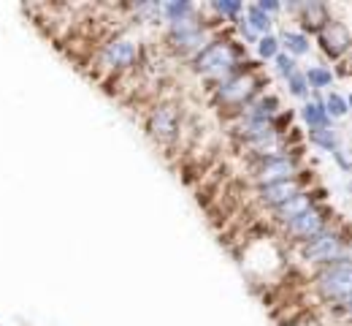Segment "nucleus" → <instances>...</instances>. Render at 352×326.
<instances>
[{"mask_svg":"<svg viewBox=\"0 0 352 326\" xmlns=\"http://www.w3.org/2000/svg\"><path fill=\"white\" fill-rule=\"evenodd\" d=\"M274 68H276V74H279V77H285V79H287L290 74H296V71H298V68H296V60H293L290 54H285V52H279V54L274 57Z\"/></svg>","mask_w":352,"mask_h":326,"instance_id":"nucleus-22","label":"nucleus"},{"mask_svg":"<svg viewBox=\"0 0 352 326\" xmlns=\"http://www.w3.org/2000/svg\"><path fill=\"white\" fill-rule=\"evenodd\" d=\"M296 193H301V180L298 177H290V180H282V183H271V185L258 187V198L265 207H279L285 204L287 198H293Z\"/></svg>","mask_w":352,"mask_h":326,"instance_id":"nucleus-10","label":"nucleus"},{"mask_svg":"<svg viewBox=\"0 0 352 326\" xmlns=\"http://www.w3.org/2000/svg\"><path fill=\"white\" fill-rule=\"evenodd\" d=\"M309 141L311 144H317V147H322L325 152H333V150H339L342 147V136H339V131L336 128H317V131H311L309 134Z\"/></svg>","mask_w":352,"mask_h":326,"instance_id":"nucleus-17","label":"nucleus"},{"mask_svg":"<svg viewBox=\"0 0 352 326\" xmlns=\"http://www.w3.org/2000/svg\"><path fill=\"white\" fill-rule=\"evenodd\" d=\"M279 47H285L290 57H296V54H307L309 49H311V41H309V36L304 30H285Z\"/></svg>","mask_w":352,"mask_h":326,"instance_id":"nucleus-14","label":"nucleus"},{"mask_svg":"<svg viewBox=\"0 0 352 326\" xmlns=\"http://www.w3.org/2000/svg\"><path fill=\"white\" fill-rule=\"evenodd\" d=\"M301 256L304 261L311 264H333V261H342V258H350V250H347V239L339 236L336 232H320L317 236H311L307 242H301Z\"/></svg>","mask_w":352,"mask_h":326,"instance_id":"nucleus-3","label":"nucleus"},{"mask_svg":"<svg viewBox=\"0 0 352 326\" xmlns=\"http://www.w3.org/2000/svg\"><path fill=\"white\" fill-rule=\"evenodd\" d=\"M255 44H258V54H261L263 60H274V57L279 54V39H276V36H271V33L261 36Z\"/></svg>","mask_w":352,"mask_h":326,"instance_id":"nucleus-20","label":"nucleus"},{"mask_svg":"<svg viewBox=\"0 0 352 326\" xmlns=\"http://www.w3.org/2000/svg\"><path fill=\"white\" fill-rule=\"evenodd\" d=\"M168 41L174 44L179 52H198L209 44V33L201 22L195 19H182V22H171L168 25Z\"/></svg>","mask_w":352,"mask_h":326,"instance_id":"nucleus-6","label":"nucleus"},{"mask_svg":"<svg viewBox=\"0 0 352 326\" xmlns=\"http://www.w3.org/2000/svg\"><path fill=\"white\" fill-rule=\"evenodd\" d=\"M314 207V198L309 196V193H296L293 198H287L285 204H279V207H274V215H276V221L285 226L287 221H293V218H298L301 212H307V210H311Z\"/></svg>","mask_w":352,"mask_h":326,"instance_id":"nucleus-12","label":"nucleus"},{"mask_svg":"<svg viewBox=\"0 0 352 326\" xmlns=\"http://www.w3.org/2000/svg\"><path fill=\"white\" fill-rule=\"evenodd\" d=\"M261 88H263V79H258L255 74H236L230 79H222L217 82V101H222L225 106H247L252 103L258 95H261Z\"/></svg>","mask_w":352,"mask_h":326,"instance_id":"nucleus-4","label":"nucleus"},{"mask_svg":"<svg viewBox=\"0 0 352 326\" xmlns=\"http://www.w3.org/2000/svg\"><path fill=\"white\" fill-rule=\"evenodd\" d=\"M331 155H333V161L339 163V169H342V172H350V155H347V150H344V147L333 150Z\"/></svg>","mask_w":352,"mask_h":326,"instance_id":"nucleus-24","label":"nucleus"},{"mask_svg":"<svg viewBox=\"0 0 352 326\" xmlns=\"http://www.w3.org/2000/svg\"><path fill=\"white\" fill-rule=\"evenodd\" d=\"M160 14L171 22H182V19H192L195 14V6L187 3V0H171V3H160Z\"/></svg>","mask_w":352,"mask_h":326,"instance_id":"nucleus-15","label":"nucleus"},{"mask_svg":"<svg viewBox=\"0 0 352 326\" xmlns=\"http://www.w3.org/2000/svg\"><path fill=\"white\" fill-rule=\"evenodd\" d=\"M244 14H247V17H244L247 28H250V30H252L258 39H261V36H265V33L271 30V25H274V19H271L268 14H263L258 6H247V8H244Z\"/></svg>","mask_w":352,"mask_h":326,"instance_id":"nucleus-16","label":"nucleus"},{"mask_svg":"<svg viewBox=\"0 0 352 326\" xmlns=\"http://www.w3.org/2000/svg\"><path fill=\"white\" fill-rule=\"evenodd\" d=\"M350 258H342V261H333V264L322 267V272L317 275V288L328 302L339 305V310H347V305H350Z\"/></svg>","mask_w":352,"mask_h":326,"instance_id":"nucleus-2","label":"nucleus"},{"mask_svg":"<svg viewBox=\"0 0 352 326\" xmlns=\"http://www.w3.org/2000/svg\"><path fill=\"white\" fill-rule=\"evenodd\" d=\"M304 79H307L309 88L322 90V88H331L333 85V71L328 65H311V68L304 71Z\"/></svg>","mask_w":352,"mask_h":326,"instance_id":"nucleus-18","label":"nucleus"},{"mask_svg":"<svg viewBox=\"0 0 352 326\" xmlns=\"http://www.w3.org/2000/svg\"><path fill=\"white\" fill-rule=\"evenodd\" d=\"M320 47L325 54H331L333 60L342 57L347 49H350V33L342 22H328L322 30H320Z\"/></svg>","mask_w":352,"mask_h":326,"instance_id":"nucleus-11","label":"nucleus"},{"mask_svg":"<svg viewBox=\"0 0 352 326\" xmlns=\"http://www.w3.org/2000/svg\"><path fill=\"white\" fill-rule=\"evenodd\" d=\"M239 65H241L239 54L233 52L230 44H225V41H209L206 47L198 49V52L192 54V68H195L198 74L209 77V79H217V82L241 74Z\"/></svg>","mask_w":352,"mask_h":326,"instance_id":"nucleus-1","label":"nucleus"},{"mask_svg":"<svg viewBox=\"0 0 352 326\" xmlns=\"http://www.w3.org/2000/svg\"><path fill=\"white\" fill-rule=\"evenodd\" d=\"M322 106H325V114H328V117H344L347 109H350L347 98H344L342 93H331L325 101H322Z\"/></svg>","mask_w":352,"mask_h":326,"instance_id":"nucleus-19","label":"nucleus"},{"mask_svg":"<svg viewBox=\"0 0 352 326\" xmlns=\"http://www.w3.org/2000/svg\"><path fill=\"white\" fill-rule=\"evenodd\" d=\"M255 6H258V8L263 11V14H268V17H271V14H279V11H282V3H276V0H261V3H255Z\"/></svg>","mask_w":352,"mask_h":326,"instance_id":"nucleus-25","label":"nucleus"},{"mask_svg":"<svg viewBox=\"0 0 352 326\" xmlns=\"http://www.w3.org/2000/svg\"><path fill=\"white\" fill-rule=\"evenodd\" d=\"M287 90L296 95V98H307L309 85H307V79H304V71H296V74L287 77Z\"/></svg>","mask_w":352,"mask_h":326,"instance_id":"nucleus-21","label":"nucleus"},{"mask_svg":"<svg viewBox=\"0 0 352 326\" xmlns=\"http://www.w3.org/2000/svg\"><path fill=\"white\" fill-rule=\"evenodd\" d=\"M301 117L309 125V131H317V128H328L331 125V117L325 114V106L322 101H307L301 106Z\"/></svg>","mask_w":352,"mask_h":326,"instance_id":"nucleus-13","label":"nucleus"},{"mask_svg":"<svg viewBox=\"0 0 352 326\" xmlns=\"http://www.w3.org/2000/svg\"><path fill=\"white\" fill-rule=\"evenodd\" d=\"M214 11H217L220 17H239V14H244V3H230V0H220V3H214Z\"/></svg>","mask_w":352,"mask_h":326,"instance_id":"nucleus-23","label":"nucleus"},{"mask_svg":"<svg viewBox=\"0 0 352 326\" xmlns=\"http://www.w3.org/2000/svg\"><path fill=\"white\" fill-rule=\"evenodd\" d=\"M298 177V161L293 155H274V158H263L255 163V180L258 185H271V183H282Z\"/></svg>","mask_w":352,"mask_h":326,"instance_id":"nucleus-8","label":"nucleus"},{"mask_svg":"<svg viewBox=\"0 0 352 326\" xmlns=\"http://www.w3.org/2000/svg\"><path fill=\"white\" fill-rule=\"evenodd\" d=\"M325 229H328L325 226V218H322V212L317 207H311L307 212H301L298 218H293V221L285 223V232L290 234V236H296L298 242H307V239L317 236V234L325 232Z\"/></svg>","mask_w":352,"mask_h":326,"instance_id":"nucleus-9","label":"nucleus"},{"mask_svg":"<svg viewBox=\"0 0 352 326\" xmlns=\"http://www.w3.org/2000/svg\"><path fill=\"white\" fill-rule=\"evenodd\" d=\"M138 54H141V47L138 41L131 39V36H117L111 39L109 44H103L100 52H98V65L106 68V71H125L138 63Z\"/></svg>","mask_w":352,"mask_h":326,"instance_id":"nucleus-5","label":"nucleus"},{"mask_svg":"<svg viewBox=\"0 0 352 326\" xmlns=\"http://www.w3.org/2000/svg\"><path fill=\"white\" fill-rule=\"evenodd\" d=\"M146 128H149V136L163 144H171L182 131V123H179V109L174 103H160L152 109L149 120H146Z\"/></svg>","mask_w":352,"mask_h":326,"instance_id":"nucleus-7","label":"nucleus"}]
</instances>
